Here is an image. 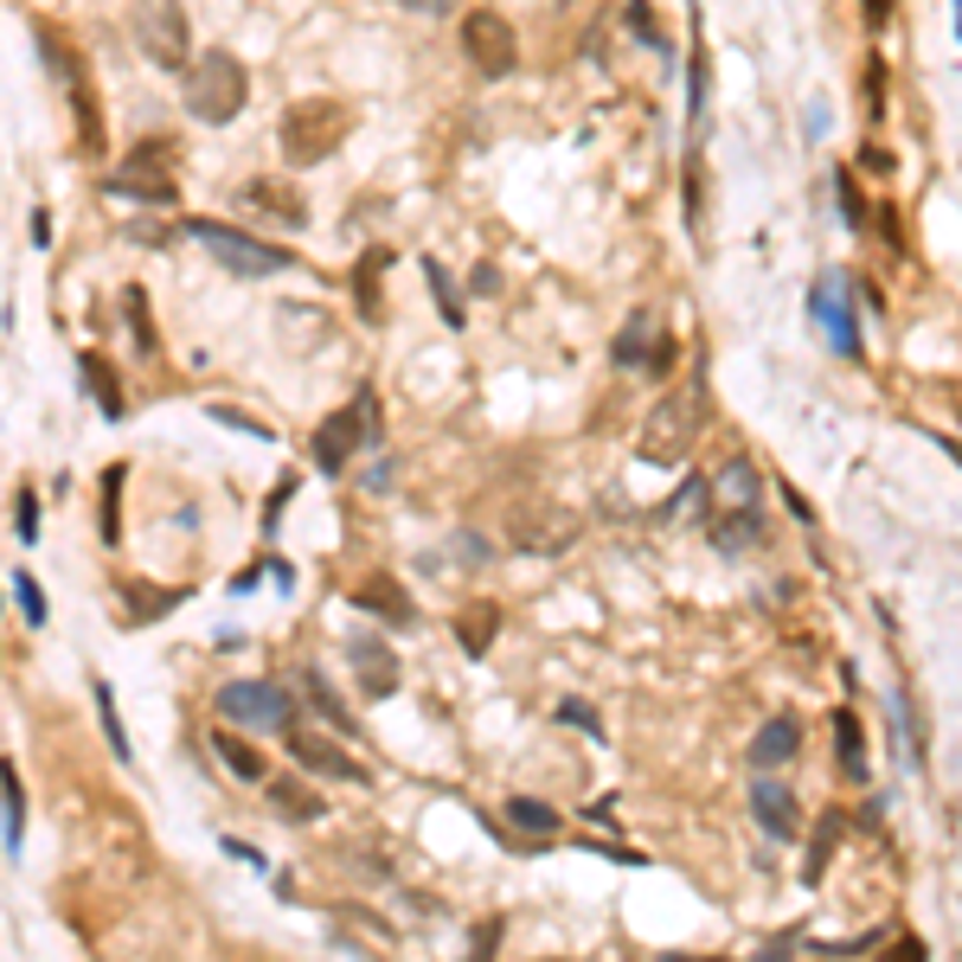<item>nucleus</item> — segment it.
Wrapping results in <instances>:
<instances>
[{
	"label": "nucleus",
	"instance_id": "obj_38",
	"mask_svg": "<svg viewBox=\"0 0 962 962\" xmlns=\"http://www.w3.org/2000/svg\"><path fill=\"white\" fill-rule=\"evenodd\" d=\"M308 687H315V693H308V699H315V706H321V712H328V719L341 725L346 738H359V725H353V719H346V712H341V699H334V693L321 687V681H308Z\"/></svg>",
	"mask_w": 962,
	"mask_h": 962
},
{
	"label": "nucleus",
	"instance_id": "obj_4",
	"mask_svg": "<svg viewBox=\"0 0 962 962\" xmlns=\"http://www.w3.org/2000/svg\"><path fill=\"white\" fill-rule=\"evenodd\" d=\"M129 33H136L141 59L167 77H187L193 71V20L180 0H136L129 7Z\"/></svg>",
	"mask_w": 962,
	"mask_h": 962
},
{
	"label": "nucleus",
	"instance_id": "obj_25",
	"mask_svg": "<svg viewBox=\"0 0 962 962\" xmlns=\"http://www.w3.org/2000/svg\"><path fill=\"white\" fill-rule=\"evenodd\" d=\"M77 366H84V379H90V392H97L103 417H123V392H116V372H110V359H103V353H84Z\"/></svg>",
	"mask_w": 962,
	"mask_h": 962
},
{
	"label": "nucleus",
	"instance_id": "obj_43",
	"mask_svg": "<svg viewBox=\"0 0 962 962\" xmlns=\"http://www.w3.org/2000/svg\"><path fill=\"white\" fill-rule=\"evenodd\" d=\"M668 962H719V957H668Z\"/></svg>",
	"mask_w": 962,
	"mask_h": 962
},
{
	"label": "nucleus",
	"instance_id": "obj_24",
	"mask_svg": "<svg viewBox=\"0 0 962 962\" xmlns=\"http://www.w3.org/2000/svg\"><path fill=\"white\" fill-rule=\"evenodd\" d=\"M507 822L540 840V834H558V809H552V802H533V796H507Z\"/></svg>",
	"mask_w": 962,
	"mask_h": 962
},
{
	"label": "nucleus",
	"instance_id": "obj_27",
	"mask_svg": "<svg viewBox=\"0 0 962 962\" xmlns=\"http://www.w3.org/2000/svg\"><path fill=\"white\" fill-rule=\"evenodd\" d=\"M712 494H719L725 507H751L757 501V469L751 463H725V476L712 481Z\"/></svg>",
	"mask_w": 962,
	"mask_h": 962
},
{
	"label": "nucleus",
	"instance_id": "obj_41",
	"mask_svg": "<svg viewBox=\"0 0 962 962\" xmlns=\"http://www.w3.org/2000/svg\"><path fill=\"white\" fill-rule=\"evenodd\" d=\"M225 853H231V860H244V866H264V853H257L251 840H225Z\"/></svg>",
	"mask_w": 962,
	"mask_h": 962
},
{
	"label": "nucleus",
	"instance_id": "obj_37",
	"mask_svg": "<svg viewBox=\"0 0 962 962\" xmlns=\"http://www.w3.org/2000/svg\"><path fill=\"white\" fill-rule=\"evenodd\" d=\"M834 834H840V815H822V834L809 847V879H822V860H827V847H834Z\"/></svg>",
	"mask_w": 962,
	"mask_h": 962
},
{
	"label": "nucleus",
	"instance_id": "obj_13",
	"mask_svg": "<svg viewBox=\"0 0 962 962\" xmlns=\"http://www.w3.org/2000/svg\"><path fill=\"white\" fill-rule=\"evenodd\" d=\"M238 206L270 212L282 231H302V225H308V200H302L295 187H282V180H251V187H238Z\"/></svg>",
	"mask_w": 962,
	"mask_h": 962
},
{
	"label": "nucleus",
	"instance_id": "obj_22",
	"mask_svg": "<svg viewBox=\"0 0 962 962\" xmlns=\"http://www.w3.org/2000/svg\"><path fill=\"white\" fill-rule=\"evenodd\" d=\"M0 802H7V860H20V847H26V789H20V770L7 763L0 770Z\"/></svg>",
	"mask_w": 962,
	"mask_h": 962
},
{
	"label": "nucleus",
	"instance_id": "obj_20",
	"mask_svg": "<svg viewBox=\"0 0 962 962\" xmlns=\"http://www.w3.org/2000/svg\"><path fill=\"white\" fill-rule=\"evenodd\" d=\"M353 597H359V610H372V617H392V622H412V617H417L412 597H405L392 578H372V584H359Z\"/></svg>",
	"mask_w": 962,
	"mask_h": 962
},
{
	"label": "nucleus",
	"instance_id": "obj_5",
	"mask_svg": "<svg viewBox=\"0 0 962 962\" xmlns=\"http://www.w3.org/2000/svg\"><path fill=\"white\" fill-rule=\"evenodd\" d=\"M699 423H706V385H674L655 412L642 417V463L674 469V463L693 450Z\"/></svg>",
	"mask_w": 962,
	"mask_h": 962
},
{
	"label": "nucleus",
	"instance_id": "obj_8",
	"mask_svg": "<svg viewBox=\"0 0 962 962\" xmlns=\"http://www.w3.org/2000/svg\"><path fill=\"white\" fill-rule=\"evenodd\" d=\"M289 712H295V699H289L282 687H270V681H231V687H218V719H231V725L282 732Z\"/></svg>",
	"mask_w": 962,
	"mask_h": 962
},
{
	"label": "nucleus",
	"instance_id": "obj_1",
	"mask_svg": "<svg viewBox=\"0 0 962 962\" xmlns=\"http://www.w3.org/2000/svg\"><path fill=\"white\" fill-rule=\"evenodd\" d=\"M353 136V110L334 103V97H302L276 116V148L289 167H321L334 161V148Z\"/></svg>",
	"mask_w": 962,
	"mask_h": 962
},
{
	"label": "nucleus",
	"instance_id": "obj_15",
	"mask_svg": "<svg viewBox=\"0 0 962 962\" xmlns=\"http://www.w3.org/2000/svg\"><path fill=\"white\" fill-rule=\"evenodd\" d=\"M103 193L110 200H141V206H174L180 187L167 174H141V167H123V174H103Z\"/></svg>",
	"mask_w": 962,
	"mask_h": 962
},
{
	"label": "nucleus",
	"instance_id": "obj_14",
	"mask_svg": "<svg viewBox=\"0 0 962 962\" xmlns=\"http://www.w3.org/2000/svg\"><path fill=\"white\" fill-rule=\"evenodd\" d=\"M610 353H617V366H642V359H648L655 372H668V366H674V346L655 334V321H648V315H629Z\"/></svg>",
	"mask_w": 962,
	"mask_h": 962
},
{
	"label": "nucleus",
	"instance_id": "obj_23",
	"mask_svg": "<svg viewBox=\"0 0 962 962\" xmlns=\"http://www.w3.org/2000/svg\"><path fill=\"white\" fill-rule=\"evenodd\" d=\"M385 264H392V251H366L359 270H353V295H359V315L366 321H379V270Z\"/></svg>",
	"mask_w": 962,
	"mask_h": 962
},
{
	"label": "nucleus",
	"instance_id": "obj_10",
	"mask_svg": "<svg viewBox=\"0 0 962 962\" xmlns=\"http://www.w3.org/2000/svg\"><path fill=\"white\" fill-rule=\"evenodd\" d=\"M346 668L359 674V693H366V699H392V693H398V655H392L379 635H353V642H346Z\"/></svg>",
	"mask_w": 962,
	"mask_h": 962
},
{
	"label": "nucleus",
	"instance_id": "obj_26",
	"mask_svg": "<svg viewBox=\"0 0 962 962\" xmlns=\"http://www.w3.org/2000/svg\"><path fill=\"white\" fill-rule=\"evenodd\" d=\"M423 276H430V295L443 302V321H450V328H469V308H463V295H456V282H450V270H443L436 257H423Z\"/></svg>",
	"mask_w": 962,
	"mask_h": 962
},
{
	"label": "nucleus",
	"instance_id": "obj_2",
	"mask_svg": "<svg viewBox=\"0 0 962 962\" xmlns=\"http://www.w3.org/2000/svg\"><path fill=\"white\" fill-rule=\"evenodd\" d=\"M180 103H187V116L193 123H206V129H225L244 103H251V71L238 65L231 52H200L193 71L180 77Z\"/></svg>",
	"mask_w": 962,
	"mask_h": 962
},
{
	"label": "nucleus",
	"instance_id": "obj_6",
	"mask_svg": "<svg viewBox=\"0 0 962 962\" xmlns=\"http://www.w3.org/2000/svg\"><path fill=\"white\" fill-rule=\"evenodd\" d=\"M359 443H379V392H372V385H359L346 412L321 417V430H315V463L334 476V469H346V456H353Z\"/></svg>",
	"mask_w": 962,
	"mask_h": 962
},
{
	"label": "nucleus",
	"instance_id": "obj_12",
	"mask_svg": "<svg viewBox=\"0 0 962 962\" xmlns=\"http://www.w3.org/2000/svg\"><path fill=\"white\" fill-rule=\"evenodd\" d=\"M289 751L302 757L315 776H334V783H353V789H366V783H372L359 757H346L341 745H328V738H315V732H295V738H289Z\"/></svg>",
	"mask_w": 962,
	"mask_h": 962
},
{
	"label": "nucleus",
	"instance_id": "obj_32",
	"mask_svg": "<svg viewBox=\"0 0 962 962\" xmlns=\"http://www.w3.org/2000/svg\"><path fill=\"white\" fill-rule=\"evenodd\" d=\"M334 917H341V924H353L366 944H392V924H385V917H372V911H359V904H341Z\"/></svg>",
	"mask_w": 962,
	"mask_h": 962
},
{
	"label": "nucleus",
	"instance_id": "obj_35",
	"mask_svg": "<svg viewBox=\"0 0 962 962\" xmlns=\"http://www.w3.org/2000/svg\"><path fill=\"white\" fill-rule=\"evenodd\" d=\"M558 719H565V725H578V732H591V738H604V719H597L584 699H558Z\"/></svg>",
	"mask_w": 962,
	"mask_h": 962
},
{
	"label": "nucleus",
	"instance_id": "obj_19",
	"mask_svg": "<svg viewBox=\"0 0 962 962\" xmlns=\"http://www.w3.org/2000/svg\"><path fill=\"white\" fill-rule=\"evenodd\" d=\"M212 751H218V763H225L231 776H244V783H270V763H264V751H251L244 738H231V732H212Z\"/></svg>",
	"mask_w": 962,
	"mask_h": 962
},
{
	"label": "nucleus",
	"instance_id": "obj_18",
	"mask_svg": "<svg viewBox=\"0 0 962 962\" xmlns=\"http://www.w3.org/2000/svg\"><path fill=\"white\" fill-rule=\"evenodd\" d=\"M270 809L282 815V822H321V815H328V802H321L308 783H295V776L270 783Z\"/></svg>",
	"mask_w": 962,
	"mask_h": 962
},
{
	"label": "nucleus",
	"instance_id": "obj_21",
	"mask_svg": "<svg viewBox=\"0 0 962 962\" xmlns=\"http://www.w3.org/2000/svg\"><path fill=\"white\" fill-rule=\"evenodd\" d=\"M834 757L847 763V776H853V783H866V732H860V719H853V712H834Z\"/></svg>",
	"mask_w": 962,
	"mask_h": 962
},
{
	"label": "nucleus",
	"instance_id": "obj_28",
	"mask_svg": "<svg viewBox=\"0 0 962 962\" xmlns=\"http://www.w3.org/2000/svg\"><path fill=\"white\" fill-rule=\"evenodd\" d=\"M90 693H97V719H103V738H110V751L129 763V732H123V719H116V693H110V681H90Z\"/></svg>",
	"mask_w": 962,
	"mask_h": 962
},
{
	"label": "nucleus",
	"instance_id": "obj_30",
	"mask_svg": "<svg viewBox=\"0 0 962 962\" xmlns=\"http://www.w3.org/2000/svg\"><path fill=\"white\" fill-rule=\"evenodd\" d=\"M763 540H770V533H763V520H757V514H732V520H725V533H719V546L725 552H738V546H763Z\"/></svg>",
	"mask_w": 962,
	"mask_h": 962
},
{
	"label": "nucleus",
	"instance_id": "obj_36",
	"mask_svg": "<svg viewBox=\"0 0 962 962\" xmlns=\"http://www.w3.org/2000/svg\"><path fill=\"white\" fill-rule=\"evenodd\" d=\"M116 494H123V469L103 476V540H123V533H116Z\"/></svg>",
	"mask_w": 962,
	"mask_h": 962
},
{
	"label": "nucleus",
	"instance_id": "obj_29",
	"mask_svg": "<svg viewBox=\"0 0 962 962\" xmlns=\"http://www.w3.org/2000/svg\"><path fill=\"white\" fill-rule=\"evenodd\" d=\"M7 584H13V604H20V617L33 622V629H46V591H39V578H33V571H13Z\"/></svg>",
	"mask_w": 962,
	"mask_h": 962
},
{
	"label": "nucleus",
	"instance_id": "obj_39",
	"mask_svg": "<svg viewBox=\"0 0 962 962\" xmlns=\"http://www.w3.org/2000/svg\"><path fill=\"white\" fill-rule=\"evenodd\" d=\"M629 33H635V39H648V46H668V39L655 33V13H648V0H629Z\"/></svg>",
	"mask_w": 962,
	"mask_h": 962
},
{
	"label": "nucleus",
	"instance_id": "obj_42",
	"mask_svg": "<svg viewBox=\"0 0 962 962\" xmlns=\"http://www.w3.org/2000/svg\"><path fill=\"white\" fill-rule=\"evenodd\" d=\"M405 7H412V13H436V7H443V0H405Z\"/></svg>",
	"mask_w": 962,
	"mask_h": 962
},
{
	"label": "nucleus",
	"instance_id": "obj_16",
	"mask_svg": "<svg viewBox=\"0 0 962 962\" xmlns=\"http://www.w3.org/2000/svg\"><path fill=\"white\" fill-rule=\"evenodd\" d=\"M796 751H802V725H796V719H763V732L751 738L757 770H776V763H789Z\"/></svg>",
	"mask_w": 962,
	"mask_h": 962
},
{
	"label": "nucleus",
	"instance_id": "obj_3",
	"mask_svg": "<svg viewBox=\"0 0 962 962\" xmlns=\"http://www.w3.org/2000/svg\"><path fill=\"white\" fill-rule=\"evenodd\" d=\"M180 231L193 238V244H206L212 264L231 276H244V282H264V276H282L295 257L282 251V244H264V238H251V231H238V225H218V218H180Z\"/></svg>",
	"mask_w": 962,
	"mask_h": 962
},
{
	"label": "nucleus",
	"instance_id": "obj_31",
	"mask_svg": "<svg viewBox=\"0 0 962 962\" xmlns=\"http://www.w3.org/2000/svg\"><path fill=\"white\" fill-rule=\"evenodd\" d=\"M834 206H840V218H847V231H860V225H866V200H860V187H853V174H847V167L834 174Z\"/></svg>",
	"mask_w": 962,
	"mask_h": 962
},
{
	"label": "nucleus",
	"instance_id": "obj_40",
	"mask_svg": "<svg viewBox=\"0 0 962 962\" xmlns=\"http://www.w3.org/2000/svg\"><path fill=\"white\" fill-rule=\"evenodd\" d=\"M463 629H469V635H463V648H469V655H481V648H488V635H494V610H476Z\"/></svg>",
	"mask_w": 962,
	"mask_h": 962
},
{
	"label": "nucleus",
	"instance_id": "obj_34",
	"mask_svg": "<svg viewBox=\"0 0 962 962\" xmlns=\"http://www.w3.org/2000/svg\"><path fill=\"white\" fill-rule=\"evenodd\" d=\"M123 308H129V321H136V346H141V353H154V328H148V295H141L136 282L123 289Z\"/></svg>",
	"mask_w": 962,
	"mask_h": 962
},
{
	"label": "nucleus",
	"instance_id": "obj_17",
	"mask_svg": "<svg viewBox=\"0 0 962 962\" xmlns=\"http://www.w3.org/2000/svg\"><path fill=\"white\" fill-rule=\"evenodd\" d=\"M187 591H148V584H116V617L123 622H154L167 617Z\"/></svg>",
	"mask_w": 962,
	"mask_h": 962
},
{
	"label": "nucleus",
	"instance_id": "obj_11",
	"mask_svg": "<svg viewBox=\"0 0 962 962\" xmlns=\"http://www.w3.org/2000/svg\"><path fill=\"white\" fill-rule=\"evenodd\" d=\"M751 815H757V827H763L770 840H783V847H796V840H802L796 789H783L776 776H757V783H751Z\"/></svg>",
	"mask_w": 962,
	"mask_h": 962
},
{
	"label": "nucleus",
	"instance_id": "obj_7",
	"mask_svg": "<svg viewBox=\"0 0 962 962\" xmlns=\"http://www.w3.org/2000/svg\"><path fill=\"white\" fill-rule=\"evenodd\" d=\"M463 59H469L481 77H514V71H520V33H514V20L494 13V7L463 13Z\"/></svg>",
	"mask_w": 962,
	"mask_h": 962
},
{
	"label": "nucleus",
	"instance_id": "obj_33",
	"mask_svg": "<svg viewBox=\"0 0 962 962\" xmlns=\"http://www.w3.org/2000/svg\"><path fill=\"white\" fill-rule=\"evenodd\" d=\"M13 533H20L26 546L39 540V494H33V488H20V494H13Z\"/></svg>",
	"mask_w": 962,
	"mask_h": 962
},
{
	"label": "nucleus",
	"instance_id": "obj_9",
	"mask_svg": "<svg viewBox=\"0 0 962 962\" xmlns=\"http://www.w3.org/2000/svg\"><path fill=\"white\" fill-rule=\"evenodd\" d=\"M809 308H815V321L827 328V346H834V353H847V359H860V353H866V341H860V315H853V289H847V276H827V282H815Z\"/></svg>",
	"mask_w": 962,
	"mask_h": 962
}]
</instances>
